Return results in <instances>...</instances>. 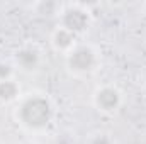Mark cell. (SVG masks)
Listing matches in <instances>:
<instances>
[{"label": "cell", "mask_w": 146, "mask_h": 144, "mask_svg": "<svg viewBox=\"0 0 146 144\" xmlns=\"http://www.w3.org/2000/svg\"><path fill=\"white\" fill-rule=\"evenodd\" d=\"M54 104L48 95L39 92L22 95L14 108V117L17 124L33 134L48 131L54 122Z\"/></svg>", "instance_id": "1"}, {"label": "cell", "mask_w": 146, "mask_h": 144, "mask_svg": "<svg viewBox=\"0 0 146 144\" xmlns=\"http://www.w3.org/2000/svg\"><path fill=\"white\" fill-rule=\"evenodd\" d=\"M65 63L73 76H87L100 66V54L92 44H76L65 56Z\"/></svg>", "instance_id": "2"}, {"label": "cell", "mask_w": 146, "mask_h": 144, "mask_svg": "<svg viewBox=\"0 0 146 144\" xmlns=\"http://www.w3.org/2000/svg\"><path fill=\"white\" fill-rule=\"evenodd\" d=\"M58 19H60V26L63 29L70 31L76 37L87 32L88 27L92 26V14H90L88 7L83 3H78V2L63 3Z\"/></svg>", "instance_id": "3"}, {"label": "cell", "mask_w": 146, "mask_h": 144, "mask_svg": "<svg viewBox=\"0 0 146 144\" xmlns=\"http://www.w3.org/2000/svg\"><path fill=\"white\" fill-rule=\"evenodd\" d=\"M92 104L97 112L104 115H112L122 105V93L114 85H102L94 92Z\"/></svg>", "instance_id": "4"}, {"label": "cell", "mask_w": 146, "mask_h": 144, "mask_svg": "<svg viewBox=\"0 0 146 144\" xmlns=\"http://www.w3.org/2000/svg\"><path fill=\"white\" fill-rule=\"evenodd\" d=\"M42 54L36 44H24L14 54V66L24 73H36L41 68Z\"/></svg>", "instance_id": "5"}, {"label": "cell", "mask_w": 146, "mask_h": 144, "mask_svg": "<svg viewBox=\"0 0 146 144\" xmlns=\"http://www.w3.org/2000/svg\"><path fill=\"white\" fill-rule=\"evenodd\" d=\"M49 42H51V48H53L56 53H61V54H65V56L78 44V42H76V36L72 34L70 31L63 29L61 26H58V27L51 32Z\"/></svg>", "instance_id": "6"}, {"label": "cell", "mask_w": 146, "mask_h": 144, "mask_svg": "<svg viewBox=\"0 0 146 144\" xmlns=\"http://www.w3.org/2000/svg\"><path fill=\"white\" fill-rule=\"evenodd\" d=\"M21 97H22L21 85L15 81V78L0 81V104H3V105L17 104Z\"/></svg>", "instance_id": "7"}, {"label": "cell", "mask_w": 146, "mask_h": 144, "mask_svg": "<svg viewBox=\"0 0 146 144\" xmlns=\"http://www.w3.org/2000/svg\"><path fill=\"white\" fill-rule=\"evenodd\" d=\"M33 9L36 10V14H41V15H60L61 3L51 2V0H42V2H36L33 5Z\"/></svg>", "instance_id": "8"}, {"label": "cell", "mask_w": 146, "mask_h": 144, "mask_svg": "<svg viewBox=\"0 0 146 144\" xmlns=\"http://www.w3.org/2000/svg\"><path fill=\"white\" fill-rule=\"evenodd\" d=\"M14 75H15V66H14V63L0 61V81H3V80H12Z\"/></svg>", "instance_id": "9"}, {"label": "cell", "mask_w": 146, "mask_h": 144, "mask_svg": "<svg viewBox=\"0 0 146 144\" xmlns=\"http://www.w3.org/2000/svg\"><path fill=\"white\" fill-rule=\"evenodd\" d=\"M88 144H114V143H112V139H110L109 134H95V136L88 141Z\"/></svg>", "instance_id": "10"}, {"label": "cell", "mask_w": 146, "mask_h": 144, "mask_svg": "<svg viewBox=\"0 0 146 144\" xmlns=\"http://www.w3.org/2000/svg\"><path fill=\"white\" fill-rule=\"evenodd\" d=\"M141 12H143V17L146 19V2L143 3V7H141Z\"/></svg>", "instance_id": "11"}, {"label": "cell", "mask_w": 146, "mask_h": 144, "mask_svg": "<svg viewBox=\"0 0 146 144\" xmlns=\"http://www.w3.org/2000/svg\"><path fill=\"white\" fill-rule=\"evenodd\" d=\"M24 144H36V143H24Z\"/></svg>", "instance_id": "12"}]
</instances>
